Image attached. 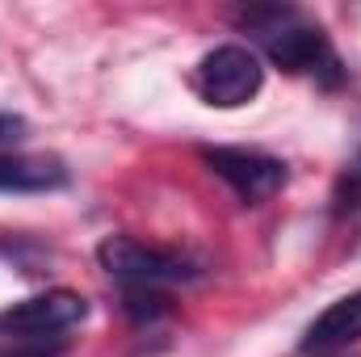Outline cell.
Masks as SVG:
<instances>
[{"instance_id": "5b68a950", "label": "cell", "mask_w": 361, "mask_h": 357, "mask_svg": "<svg viewBox=\"0 0 361 357\" xmlns=\"http://www.w3.org/2000/svg\"><path fill=\"white\" fill-rule=\"evenodd\" d=\"M357 341H361V290H353L307 324L298 349H302V357H332L341 349H349V345H357Z\"/></svg>"}, {"instance_id": "ba28073f", "label": "cell", "mask_w": 361, "mask_h": 357, "mask_svg": "<svg viewBox=\"0 0 361 357\" xmlns=\"http://www.w3.org/2000/svg\"><path fill=\"white\" fill-rule=\"evenodd\" d=\"M126 311L135 320H156V315L169 311V298L156 294V290H126Z\"/></svg>"}, {"instance_id": "3957f363", "label": "cell", "mask_w": 361, "mask_h": 357, "mask_svg": "<svg viewBox=\"0 0 361 357\" xmlns=\"http://www.w3.org/2000/svg\"><path fill=\"white\" fill-rule=\"evenodd\" d=\"M265 85V68L261 59L248 51V47H214L197 59V72H193V92L214 105V109H240L248 105Z\"/></svg>"}, {"instance_id": "8992f818", "label": "cell", "mask_w": 361, "mask_h": 357, "mask_svg": "<svg viewBox=\"0 0 361 357\" xmlns=\"http://www.w3.org/2000/svg\"><path fill=\"white\" fill-rule=\"evenodd\" d=\"M63 185H68V164L59 156L0 152V193H51Z\"/></svg>"}, {"instance_id": "9c48e42d", "label": "cell", "mask_w": 361, "mask_h": 357, "mask_svg": "<svg viewBox=\"0 0 361 357\" xmlns=\"http://www.w3.org/2000/svg\"><path fill=\"white\" fill-rule=\"evenodd\" d=\"M17 139H25V118H17V114H0V147H13Z\"/></svg>"}, {"instance_id": "7a4b0ae2", "label": "cell", "mask_w": 361, "mask_h": 357, "mask_svg": "<svg viewBox=\"0 0 361 357\" xmlns=\"http://www.w3.org/2000/svg\"><path fill=\"white\" fill-rule=\"evenodd\" d=\"M97 261L126 290H156V286H173V282L197 277V265L185 253L152 248V244H143L135 236H105L97 244Z\"/></svg>"}, {"instance_id": "277c9868", "label": "cell", "mask_w": 361, "mask_h": 357, "mask_svg": "<svg viewBox=\"0 0 361 357\" xmlns=\"http://www.w3.org/2000/svg\"><path fill=\"white\" fill-rule=\"evenodd\" d=\"M202 160H206V169H210L214 177H223L231 185V193H235L244 206L269 202L273 193H281V185L290 177L277 156L257 152V147H206Z\"/></svg>"}, {"instance_id": "52a82bcc", "label": "cell", "mask_w": 361, "mask_h": 357, "mask_svg": "<svg viewBox=\"0 0 361 357\" xmlns=\"http://www.w3.org/2000/svg\"><path fill=\"white\" fill-rule=\"evenodd\" d=\"M361 210V152L341 169V177L332 185V214L345 219V214H357Z\"/></svg>"}, {"instance_id": "6da1fadb", "label": "cell", "mask_w": 361, "mask_h": 357, "mask_svg": "<svg viewBox=\"0 0 361 357\" xmlns=\"http://www.w3.org/2000/svg\"><path fill=\"white\" fill-rule=\"evenodd\" d=\"M240 25L261 34L273 68H281L290 76H315L324 85H341L345 80L328 34L319 25H302L294 8H244Z\"/></svg>"}]
</instances>
